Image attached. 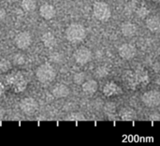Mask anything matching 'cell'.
Returning a JSON list of instances; mask_svg holds the SVG:
<instances>
[{
  "label": "cell",
  "instance_id": "obj_30",
  "mask_svg": "<svg viewBox=\"0 0 160 146\" xmlns=\"http://www.w3.org/2000/svg\"><path fill=\"white\" fill-rule=\"evenodd\" d=\"M0 36H1V29H0Z\"/></svg>",
  "mask_w": 160,
  "mask_h": 146
},
{
  "label": "cell",
  "instance_id": "obj_8",
  "mask_svg": "<svg viewBox=\"0 0 160 146\" xmlns=\"http://www.w3.org/2000/svg\"><path fill=\"white\" fill-rule=\"evenodd\" d=\"M7 81L8 83L13 84V87L15 91L21 92L25 89L26 87V82L23 80L22 76L20 74H12L7 77Z\"/></svg>",
  "mask_w": 160,
  "mask_h": 146
},
{
  "label": "cell",
  "instance_id": "obj_3",
  "mask_svg": "<svg viewBox=\"0 0 160 146\" xmlns=\"http://www.w3.org/2000/svg\"><path fill=\"white\" fill-rule=\"evenodd\" d=\"M94 16L100 22H107L112 16L110 6L103 1H97L93 6Z\"/></svg>",
  "mask_w": 160,
  "mask_h": 146
},
{
  "label": "cell",
  "instance_id": "obj_24",
  "mask_svg": "<svg viewBox=\"0 0 160 146\" xmlns=\"http://www.w3.org/2000/svg\"><path fill=\"white\" fill-rule=\"evenodd\" d=\"M73 81L76 84H82L85 81V74L83 72L76 73L73 77Z\"/></svg>",
  "mask_w": 160,
  "mask_h": 146
},
{
  "label": "cell",
  "instance_id": "obj_17",
  "mask_svg": "<svg viewBox=\"0 0 160 146\" xmlns=\"http://www.w3.org/2000/svg\"><path fill=\"white\" fill-rule=\"evenodd\" d=\"M120 116L123 120H134L136 118V113L131 108H124L120 112Z\"/></svg>",
  "mask_w": 160,
  "mask_h": 146
},
{
  "label": "cell",
  "instance_id": "obj_21",
  "mask_svg": "<svg viewBox=\"0 0 160 146\" xmlns=\"http://www.w3.org/2000/svg\"><path fill=\"white\" fill-rule=\"evenodd\" d=\"M136 14L138 17L142 18V19H144L148 16L149 14V9L145 7H140L136 9Z\"/></svg>",
  "mask_w": 160,
  "mask_h": 146
},
{
  "label": "cell",
  "instance_id": "obj_4",
  "mask_svg": "<svg viewBox=\"0 0 160 146\" xmlns=\"http://www.w3.org/2000/svg\"><path fill=\"white\" fill-rule=\"evenodd\" d=\"M142 100L144 105L150 108H155L160 103V94L158 91L151 90L144 93L142 97Z\"/></svg>",
  "mask_w": 160,
  "mask_h": 146
},
{
  "label": "cell",
  "instance_id": "obj_14",
  "mask_svg": "<svg viewBox=\"0 0 160 146\" xmlns=\"http://www.w3.org/2000/svg\"><path fill=\"white\" fill-rule=\"evenodd\" d=\"M121 92L120 87L113 82H110L105 84L103 88V93L106 97H112L114 95H119Z\"/></svg>",
  "mask_w": 160,
  "mask_h": 146
},
{
  "label": "cell",
  "instance_id": "obj_2",
  "mask_svg": "<svg viewBox=\"0 0 160 146\" xmlns=\"http://www.w3.org/2000/svg\"><path fill=\"white\" fill-rule=\"evenodd\" d=\"M36 76L40 83H51L54 80V78L56 76V71L52 66L45 63L37 68Z\"/></svg>",
  "mask_w": 160,
  "mask_h": 146
},
{
  "label": "cell",
  "instance_id": "obj_12",
  "mask_svg": "<svg viewBox=\"0 0 160 146\" xmlns=\"http://www.w3.org/2000/svg\"><path fill=\"white\" fill-rule=\"evenodd\" d=\"M69 88L63 84V83H58L56 84L52 90V94L54 98H66L68 96L69 94Z\"/></svg>",
  "mask_w": 160,
  "mask_h": 146
},
{
  "label": "cell",
  "instance_id": "obj_15",
  "mask_svg": "<svg viewBox=\"0 0 160 146\" xmlns=\"http://www.w3.org/2000/svg\"><path fill=\"white\" fill-rule=\"evenodd\" d=\"M146 26L152 32H158L160 29V20L158 16H151L146 19Z\"/></svg>",
  "mask_w": 160,
  "mask_h": 146
},
{
  "label": "cell",
  "instance_id": "obj_6",
  "mask_svg": "<svg viewBox=\"0 0 160 146\" xmlns=\"http://www.w3.org/2000/svg\"><path fill=\"white\" fill-rule=\"evenodd\" d=\"M74 58L81 65L87 64L92 58V52L87 47H80L74 53Z\"/></svg>",
  "mask_w": 160,
  "mask_h": 146
},
{
  "label": "cell",
  "instance_id": "obj_1",
  "mask_svg": "<svg viewBox=\"0 0 160 146\" xmlns=\"http://www.w3.org/2000/svg\"><path fill=\"white\" fill-rule=\"evenodd\" d=\"M86 37V30L84 26L78 23L69 24L66 30V38L71 43H79Z\"/></svg>",
  "mask_w": 160,
  "mask_h": 146
},
{
  "label": "cell",
  "instance_id": "obj_7",
  "mask_svg": "<svg viewBox=\"0 0 160 146\" xmlns=\"http://www.w3.org/2000/svg\"><path fill=\"white\" fill-rule=\"evenodd\" d=\"M119 55L125 60H130L135 57L137 53L136 47L130 43H124L118 49Z\"/></svg>",
  "mask_w": 160,
  "mask_h": 146
},
{
  "label": "cell",
  "instance_id": "obj_28",
  "mask_svg": "<svg viewBox=\"0 0 160 146\" xmlns=\"http://www.w3.org/2000/svg\"><path fill=\"white\" fill-rule=\"evenodd\" d=\"M153 1H155V2H159V0H153Z\"/></svg>",
  "mask_w": 160,
  "mask_h": 146
},
{
  "label": "cell",
  "instance_id": "obj_26",
  "mask_svg": "<svg viewBox=\"0 0 160 146\" xmlns=\"http://www.w3.org/2000/svg\"><path fill=\"white\" fill-rule=\"evenodd\" d=\"M5 116V110L3 108H0V120Z\"/></svg>",
  "mask_w": 160,
  "mask_h": 146
},
{
  "label": "cell",
  "instance_id": "obj_22",
  "mask_svg": "<svg viewBox=\"0 0 160 146\" xmlns=\"http://www.w3.org/2000/svg\"><path fill=\"white\" fill-rule=\"evenodd\" d=\"M11 68V63L8 59H2L0 61V70L2 72H7Z\"/></svg>",
  "mask_w": 160,
  "mask_h": 146
},
{
  "label": "cell",
  "instance_id": "obj_25",
  "mask_svg": "<svg viewBox=\"0 0 160 146\" xmlns=\"http://www.w3.org/2000/svg\"><path fill=\"white\" fill-rule=\"evenodd\" d=\"M6 15H7V13H6L5 8H3L2 7H0V22H2L3 20H5Z\"/></svg>",
  "mask_w": 160,
  "mask_h": 146
},
{
  "label": "cell",
  "instance_id": "obj_29",
  "mask_svg": "<svg viewBox=\"0 0 160 146\" xmlns=\"http://www.w3.org/2000/svg\"><path fill=\"white\" fill-rule=\"evenodd\" d=\"M8 1H9V2H12L13 0H8Z\"/></svg>",
  "mask_w": 160,
  "mask_h": 146
},
{
  "label": "cell",
  "instance_id": "obj_11",
  "mask_svg": "<svg viewBox=\"0 0 160 146\" xmlns=\"http://www.w3.org/2000/svg\"><path fill=\"white\" fill-rule=\"evenodd\" d=\"M137 26L136 24H134L133 23L130 22H126L124 23H122L121 25V32L123 34V36L127 37V38H132L137 34Z\"/></svg>",
  "mask_w": 160,
  "mask_h": 146
},
{
  "label": "cell",
  "instance_id": "obj_18",
  "mask_svg": "<svg viewBox=\"0 0 160 146\" xmlns=\"http://www.w3.org/2000/svg\"><path fill=\"white\" fill-rule=\"evenodd\" d=\"M21 7L26 12H32L37 8V2L36 0H22Z\"/></svg>",
  "mask_w": 160,
  "mask_h": 146
},
{
  "label": "cell",
  "instance_id": "obj_13",
  "mask_svg": "<svg viewBox=\"0 0 160 146\" xmlns=\"http://www.w3.org/2000/svg\"><path fill=\"white\" fill-rule=\"evenodd\" d=\"M98 83L95 80H88V81H84L82 83V91L87 95V96H92L94 95L97 90H98Z\"/></svg>",
  "mask_w": 160,
  "mask_h": 146
},
{
  "label": "cell",
  "instance_id": "obj_9",
  "mask_svg": "<svg viewBox=\"0 0 160 146\" xmlns=\"http://www.w3.org/2000/svg\"><path fill=\"white\" fill-rule=\"evenodd\" d=\"M20 107L22 113H24L25 114H33L38 110V103L34 98H26L21 101Z\"/></svg>",
  "mask_w": 160,
  "mask_h": 146
},
{
  "label": "cell",
  "instance_id": "obj_23",
  "mask_svg": "<svg viewBox=\"0 0 160 146\" xmlns=\"http://www.w3.org/2000/svg\"><path fill=\"white\" fill-rule=\"evenodd\" d=\"M109 74V69L106 67H99L96 69V75L98 78H103L106 77Z\"/></svg>",
  "mask_w": 160,
  "mask_h": 146
},
{
  "label": "cell",
  "instance_id": "obj_19",
  "mask_svg": "<svg viewBox=\"0 0 160 146\" xmlns=\"http://www.w3.org/2000/svg\"><path fill=\"white\" fill-rule=\"evenodd\" d=\"M135 77L138 81V83H146L148 81V74L146 72V70L144 69H138L135 73Z\"/></svg>",
  "mask_w": 160,
  "mask_h": 146
},
{
  "label": "cell",
  "instance_id": "obj_16",
  "mask_svg": "<svg viewBox=\"0 0 160 146\" xmlns=\"http://www.w3.org/2000/svg\"><path fill=\"white\" fill-rule=\"evenodd\" d=\"M41 41H42V43H43V45L45 47L52 48L56 44V38L54 37L53 34H52L50 32H47V33H44L41 36Z\"/></svg>",
  "mask_w": 160,
  "mask_h": 146
},
{
  "label": "cell",
  "instance_id": "obj_10",
  "mask_svg": "<svg viewBox=\"0 0 160 146\" xmlns=\"http://www.w3.org/2000/svg\"><path fill=\"white\" fill-rule=\"evenodd\" d=\"M56 14V10L54 7L51 4L45 3L39 8V15L45 20H52Z\"/></svg>",
  "mask_w": 160,
  "mask_h": 146
},
{
  "label": "cell",
  "instance_id": "obj_20",
  "mask_svg": "<svg viewBox=\"0 0 160 146\" xmlns=\"http://www.w3.org/2000/svg\"><path fill=\"white\" fill-rule=\"evenodd\" d=\"M13 64L17 65V66H22L23 64H25L26 62V58L22 53H16L13 56V60H12Z\"/></svg>",
  "mask_w": 160,
  "mask_h": 146
},
{
  "label": "cell",
  "instance_id": "obj_5",
  "mask_svg": "<svg viewBox=\"0 0 160 146\" xmlns=\"http://www.w3.org/2000/svg\"><path fill=\"white\" fill-rule=\"evenodd\" d=\"M14 43H15L16 47L21 49V50L27 49L32 43L31 34L29 32H26V31L19 33L14 38Z\"/></svg>",
  "mask_w": 160,
  "mask_h": 146
},
{
  "label": "cell",
  "instance_id": "obj_27",
  "mask_svg": "<svg viewBox=\"0 0 160 146\" xmlns=\"http://www.w3.org/2000/svg\"><path fill=\"white\" fill-rule=\"evenodd\" d=\"M4 90V88H3V86H2V84L0 83V95H1V93H2V91Z\"/></svg>",
  "mask_w": 160,
  "mask_h": 146
}]
</instances>
